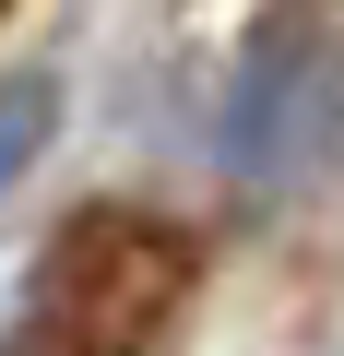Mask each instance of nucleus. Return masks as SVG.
I'll return each instance as SVG.
<instances>
[{"label": "nucleus", "instance_id": "nucleus-1", "mask_svg": "<svg viewBox=\"0 0 344 356\" xmlns=\"http://www.w3.org/2000/svg\"><path fill=\"white\" fill-rule=\"evenodd\" d=\"M202 285V238L154 202H83L48 226V250L24 261V297L0 321V344L24 356H131Z\"/></svg>", "mask_w": 344, "mask_h": 356}, {"label": "nucleus", "instance_id": "nucleus-2", "mask_svg": "<svg viewBox=\"0 0 344 356\" xmlns=\"http://www.w3.org/2000/svg\"><path fill=\"white\" fill-rule=\"evenodd\" d=\"M332 143H344V48H332L320 13H273V24L238 48V72H226L214 154H226L238 191L273 202V191H297Z\"/></svg>", "mask_w": 344, "mask_h": 356}, {"label": "nucleus", "instance_id": "nucleus-3", "mask_svg": "<svg viewBox=\"0 0 344 356\" xmlns=\"http://www.w3.org/2000/svg\"><path fill=\"white\" fill-rule=\"evenodd\" d=\"M60 143V72L24 60V72H0V202L24 191V166Z\"/></svg>", "mask_w": 344, "mask_h": 356}, {"label": "nucleus", "instance_id": "nucleus-4", "mask_svg": "<svg viewBox=\"0 0 344 356\" xmlns=\"http://www.w3.org/2000/svg\"><path fill=\"white\" fill-rule=\"evenodd\" d=\"M0 13H13V0H0Z\"/></svg>", "mask_w": 344, "mask_h": 356}]
</instances>
